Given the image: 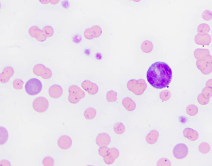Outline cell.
I'll use <instances>...</instances> for the list:
<instances>
[{
    "mask_svg": "<svg viewBox=\"0 0 212 166\" xmlns=\"http://www.w3.org/2000/svg\"><path fill=\"white\" fill-rule=\"evenodd\" d=\"M172 72L168 65L163 62H156L152 65L147 73V79L150 85L157 89L166 88L170 84Z\"/></svg>",
    "mask_w": 212,
    "mask_h": 166,
    "instance_id": "6da1fadb",
    "label": "cell"
},
{
    "mask_svg": "<svg viewBox=\"0 0 212 166\" xmlns=\"http://www.w3.org/2000/svg\"><path fill=\"white\" fill-rule=\"evenodd\" d=\"M147 85L146 82L143 79L138 81L131 80L127 83V88L128 90L138 95H142L147 88Z\"/></svg>",
    "mask_w": 212,
    "mask_h": 166,
    "instance_id": "7a4b0ae2",
    "label": "cell"
},
{
    "mask_svg": "<svg viewBox=\"0 0 212 166\" xmlns=\"http://www.w3.org/2000/svg\"><path fill=\"white\" fill-rule=\"evenodd\" d=\"M69 95L68 100L71 104H76L81 99L85 97V93L81 88L76 85L71 86L69 89Z\"/></svg>",
    "mask_w": 212,
    "mask_h": 166,
    "instance_id": "3957f363",
    "label": "cell"
},
{
    "mask_svg": "<svg viewBox=\"0 0 212 166\" xmlns=\"http://www.w3.org/2000/svg\"><path fill=\"white\" fill-rule=\"evenodd\" d=\"M42 85L39 80L36 78H32L29 80L25 86V91L30 95H35L41 92Z\"/></svg>",
    "mask_w": 212,
    "mask_h": 166,
    "instance_id": "277c9868",
    "label": "cell"
},
{
    "mask_svg": "<svg viewBox=\"0 0 212 166\" xmlns=\"http://www.w3.org/2000/svg\"><path fill=\"white\" fill-rule=\"evenodd\" d=\"M48 101L46 98L43 97H39L36 98L32 104L33 109L39 113L45 112L49 107Z\"/></svg>",
    "mask_w": 212,
    "mask_h": 166,
    "instance_id": "5b68a950",
    "label": "cell"
},
{
    "mask_svg": "<svg viewBox=\"0 0 212 166\" xmlns=\"http://www.w3.org/2000/svg\"><path fill=\"white\" fill-rule=\"evenodd\" d=\"M188 153V149L184 144H179L175 146L173 150V155L174 157L177 159L181 160L184 158Z\"/></svg>",
    "mask_w": 212,
    "mask_h": 166,
    "instance_id": "8992f818",
    "label": "cell"
},
{
    "mask_svg": "<svg viewBox=\"0 0 212 166\" xmlns=\"http://www.w3.org/2000/svg\"><path fill=\"white\" fill-rule=\"evenodd\" d=\"M102 32V29L99 26H94L85 30L84 36L87 39H92L99 37Z\"/></svg>",
    "mask_w": 212,
    "mask_h": 166,
    "instance_id": "52a82bcc",
    "label": "cell"
},
{
    "mask_svg": "<svg viewBox=\"0 0 212 166\" xmlns=\"http://www.w3.org/2000/svg\"><path fill=\"white\" fill-rule=\"evenodd\" d=\"M81 87L87 93L91 95L96 94L98 91L97 85L89 81H85L81 84Z\"/></svg>",
    "mask_w": 212,
    "mask_h": 166,
    "instance_id": "ba28073f",
    "label": "cell"
},
{
    "mask_svg": "<svg viewBox=\"0 0 212 166\" xmlns=\"http://www.w3.org/2000/svg\"><path fill=\"white\" fill-rule=\"evenodd\" d=\"M196 65L198 68L204 74H209L212 72L211 64L208 63L204 60H198L196 62Z\"/></svg>",
    "mask_w": 212,
    "mask_h": 166,
    "instance_id": "9c48e42d",
    "label": "cell"
},
{
    "mask_svg": "<svg viewBox=\"0 0 212 166\" xmlns=\"http://www.w3.org/2000/svg\"><path fill=\"white\" fill-rule=\"evenodd\" d=\"M14 70L10 66L6 67L3 70L0 74V82L2 83H6L9 81L10 78L14 74Z\"/></svg>",
    "mask_w": 212,
    "mask_h": 166,
    "instance_id": "30bf717a",
    "label": "cell"
},
{
    "mask_svg": "<svg viewBox=\"0 0 212 166\" xmlns=\"http://www.w3.org/2000/svg\"><path fill=\"white\" fill-rule=\"evenodd\" d=\"M119 156V152L116 148H111L109 149V151L106 156L104 158V162L106 164L110 165L113 163V162Z\"/></svg>",
    "mask_w": 212,
    "mask_h": 166,
    "instance_id": "8fae6325",
    "label": "cell"
},
{
    "mask_svg": "<svg viewBox=\"0 0 212 166\" xmlns=\"http://www.w3.org/2000/svg\"><path fill=\"white\" fill-rule=\"evenodd\" d=\"M72 142L71 138L67 135L61 137L58 140L59 147L63 150H67L72 145Z\"/></svg>",
    "mask_w": 212,
    "mask_h": 166,
    "instance_id": "7c38bea8",
    "label": "cell"
},
{
    "mask_svg": "<svg viewBox=\"0 0 212 166\" xmlns=\"http://www.w3.org/2000/svg\"><path fill=\"white\" fill-rule=\"evenodd\" d=\"M110 136L105 133L99 134L96 139V143L99 147L107 146L110 143Z\"/></svg>",
    "mask_w": 212,
    "mask_h": 166,
    "instance_id": "4fadbf2b",
    "label": "cell"
},
{
    "mask_svg": "<svg viewBox=\"0 0 212 166\" xmlns=\"http://www.w3.org/2000/svg\"><path fill=\"white\" fill-rule=\"evenodd\" d=\"M211 41V38L209 34L205 35L198 34L195 38L196 43L199 45H208L209 44Z\"/></svg>",
    "mask_w": 212,
    "mask_h": 166,
    "instance_id": "5bb4252c",
    "label": "cell"
},
{
    "mask_svg": "<svg viewBox=\"0 0 212 166\" xmlns=\"http://www.w3.org/2000/svg\"><path fill=\"white\" fill-rule=\"evenodd\" d=\"M49 93L51 98L56 99L60 98L62 95L63 89L60 86L54 85L50 88Z\"/></svg>",
    "mask_w": 212,
    "mask_h": 166,
    "instance_id": "9a60e30c",
    "label": "cell"
},
{
    "mask_svg": "<svg viewBox=\"0 0 212 166\" xmlns=\"http://www.w3.org/2000/svg\"><path fill=\"white\" fill-rule=\"evenodd\" d=\"M183 134L185 138L191 141H195L198 138V133L191 128H186L183 130Z\"/></svg>",
    "mask_w": 212,
    "mask_h": 166,
    "instance_id": "2e32d148",
    "label": "cell"
},
{
    "mask_svg": "<svg viewBox=\"0 0 212 166\" xmlns=\"http://www.w3.org/2000/svg\"><path fill=\"white\" fill-rule=\"evenodd\" d=\"M159 135V133L157 130H153L147 135L146 140L148 143L150 144H153L157 142Z\"/></svg>",
    "mask_w": 212,
    "mask_h": 166,
    "instance_id": "e0dca14e",
    "label": "cell"
},
{
    "mask_svg": "<svg viewBox=\"0 0 212 166\" xmlns=\"http://www.w3.org/2000/svg\"><path fill=\"white\" fill-rule=\"evenodd\" d=\"M122 104L125 108L128 111H132L136 108L135 103L131 98H124L122 101Z\"/></svg>",
    "mask_w": 212,
    "mask_h": 166,
    "instance_id": "ac0fdd59",
    "label": "cell"
},
{
    "mask_svg": "<svg viewBox=\"0 0 212 166\" xmlns=\"http://www.w3.org/2000/svg\"><path fill=\"white\" fill-rule=\"evenodd\" d=\"M209 51L208 49H197L194 52V56L198 60L203 59L209 55Z\"/></svg>",
    "mask_w": 212,
    "mask_h": 166,
    "instance_id": "d6986e66",
    "label": "cell"
},
{
    "mask_svg": "<svg viewBox=\"0 0 212 166\" xmlns=\"http://www.w3.org/2000/svg\"><path fill=\"white\" fill-rule=\"evenodd\" d=\"M153 44L151 41H145L142 44L141 46L142 50L143 52L148 53L151 52L153 49Z\"/></svg>",
    "mask_w": 212,
    "mask_h": 166,
    "instance_id": "ffe728a7",
    "label": "cell"
},
{
    "mask_svg": "<svg viewBox=\"0 0 212 166\" xmlns=\"http://www.w3.org/2000/svg\"><path fill=\"white\" fill-rule=\"evenodd\" d=\"M96 115V111L93 108H89L86 109L84 112L85 118L88 120H91L95 118Z\"/></svg>",
    "mask_w": 212,
    "mask_h": 166,
    "instance_id": "44dd1931",
    "label": "cell"
},
{
    "mask_svg": "<svg viewBox=\"0 0 212 166\" xmlns=\"http://www.w3.org/2000/svg\"><path fill=\"white\" fill-rule=\"evenodd\" d=\"M0 144L1 145L6 143L8 140V133L4 128H0Z\"/></svg>",
    "mask_w": 212,
    "mask_h": 166,
    "instance_id": "7402d4cb",
    "label": "cell"
},
{
    "mask_svg": "<svg viewBox=\"0 0 212 166\" xmlns=\"http://www.w3.org/2000/svg\"><path fill=\"white\" fill-rule=\"evenodd\" d=\"M45 68V67L44 65L39 64L34 67L33 68V72L35 75L38 76H41Z\"/></svg>",
    "mask_w": 212,
    "mask_h": 166,
    "instance_id": "603a6c76",
    "label": "cell"
},
{
    "mask_svg": "<svg viewBox=\"0 0 212 166\" xmlns=\"http://www.w3.org/2000/svg\"><path fill=\"white\" fill-rule=\"evenodd\" d=\"M210 31V27L207 24H202L198 26V34L201 35L207 34Z\"/></svg>",
    "mask_w": 212,
    "mask_h": 166,
    "instance_id": "cb8c5ba5",
    "label": "cell"
},
{
    "mask_svg": "<svg viewBox=\"0 0 212 166\" xmlns=\"http://www.w3.org/2000/svg\"><path fill=\"white\" fill-rule=\"evenodd\" d=\"M186 111V113L188 115L190 116H194L197 114L198 109L195 105H190L188 106Z\"/></svg>",
    "mask_w": 212,
    "mask_h": 166,
    "instance_id": "d4e9b609",
    "label": "cell"
},
{
    "mask_svg": "<svg viewBox=\"0 0 212 166\" xmlns=\"http://www.w3.org/2000/svg\"><path fill=\"white\" fill-rule=\"evenodd\" d=\"M106 99L108 102L113 103L117 99V93L113 91H110L106 94Z\"/></svg>",
    "mask_w": 212,
    "mask_h": 166,
    "instance_id": "484cf974",
    "label": "cell"
},
{
    "mask_svg": "<svg viewBox=\"0 0 212 166\" xmlns=\"http://www.w3.org/2000/svg\"><path fill=\"white\" fill-rule=\"evenodd\" d=\"M42 31L46 37H51L54 33L53 28L49 26H46L44 27Z\"/></svg>",
    "mask_w": 212,
    "mask_h": 166,
    "instance_id": "4316f807",
    "label": "cell"
},
{
    "mask_svg": "<svg viewBox=\"0 0 212 166\" xmlns=\"http://www.w3.org/2000/svg\"><path fill=\"white\" fill-rule=\"evenodd\" d=\"M199 150L203 154H206L210 150V146L206 142H203L199 146Z\"/></svg>",
    "mask_w": 212,
    "mask_h": 166,
    "instance_id": "83f0119b",
    "label": "cell"
},
{
    "mask_svg": "<svg viewBox=\"0 0 212 166\" xmlns=\"http://www.w3.org/2000/svg\"><path fill=\"white\" fill-rule=\"evenodd\" d=\"M125 128L124 125L121 123H116L114 127V130L117 134H121L124 133Z\"/></svg>",
    "mask_w": 212,
    "mask_h": 166,
    "instance_id": "f1b7e54d",
    "label": "cell"
},
{
    "mask_svg": "<svg viewBox=\"0 0 212 166\" xmlns=\"http://www.w3.org/2000/svg\"><path fill=\"white\" fill-rule=\"evenodd\" d=\"M171 94L170 91L164 90L160 94V98L163 101H167L171 98Z\"/></svg>",
    "mask_w": 212,
    "mask_h": 166,
    "instance_id": "f546056e",
    "label": "cell"
},
{
    "mask_svg": "<svg viewBox=\"0 0 212 166\" xmlns=\"http://www.w3.org/2000/svg\"><path fill=\"white\" fill-rule=\"evenodd\" d=\"M40 29L38 27L36 26H32L30 27L29 30V35L33 38H36L37 33L39 32Z\"/></svg>",
    "mask_w": 212,
    "mask_h": 166,
    "instance_id": "4dcf8cb0",
    "label": "cell"
},
{
    "mask_svg": "<svg viewBox=\"0 0 212 166\" xmlns=\"http://www.w3.org/2000/svg\"><path fill=\"white\" fill-rule=\"evenodd\" d=\"M23 82L21 80L16 79L13 82V87L16 90H21L23 88Z\"/></svg>",
    "mask_w": 212,
    "mask_h": 166,
    "instance_id": "1f68e13d",
    "label": "cell"
},
{
    "mask_svg": "<svg viewBox=\"0 0 212 166\" xmlns=\"http://www.w3.org/2000/svg\"><path fill=\"white\" fill-rule=\"evenodd\" d=\"M202 94L205 98L210 99L212 96V90L206 87L203 90Z\"/></svg>",
    "mask_w": 212,
    "mask_h": 166,
    "instance_id": "d6a6232c",
    "label": "cell"
},
{
    "mask_svg": "<svg viewBox=\"0 0 212 166\" xmlns=\"http://www.w3.org/2000/svg\"><path fill=\"white\" fill-rule=\"evenodd\" d=\"M198 101L199 104L201 105H206L208 104L209 102V99L205 98L202 94H201L198 97Z\"/></svg>",
    "mask_w": 212,
    "mask_h": 166,
    "instance_id": "836d02e7",
    "label": "cell"
},
{
    "mask_svg": "<svg viewBox=\"0 0 212 166\" xmlns=\"http://www.w3.org/2000/svg\"><path fill=\"white\" fill-rule=\"evenodd\" d=\"M109 149L106 147V146L100 147L99 148V155L102 157H104L107 155L108 151H109Z\"/></svg>",
    "mask_w": 212,
    "mask_h": 166,
    "instance_id": "e575fe53",
    "label": "cell"
},
{
    "mask_svg": "<svg viewBox=\"0 0 212 166\" xmlns=\"http://www.w3.org/2000/svg\"><path fill=\"white\" fill-rule=\"evenodd\" d=\"M42 164L44 166H53L54 165V160L52 158L48 157L44 159Z\"/></svg>",
    "mask_w": 212,
    "mask_h": 166,
    "instance_id": "d590c367",
    "label": "cell"
},
{
    "mask_svg": "<svg viewBox=\"0 0 212 166\" xmlns=\"http://www.w3.org/2000/svg\"><path fill=\"white\" fill-rule=\"evenodd\" d=\"M52 76V72L50 69L46 68L44 71L41 76V77L44 79H49Z\"/></svg>",
    "mask_w": 212,
    "mask_h": 166,
    "instance_id": "8d00e7d4",
    "label": "cell"
},
{
    "mask_svg": "<svg viewBox=\"0 0 212 166\" xmlns=\"http://www.w3.org/2000/svg\"><path fill=\"white\" fill-rule=\"evenodd\" d=\"M202 18L206 21H209L212 19V13L209 10L204 11L202 14Z\"/></svg>",
    "mask_w": 212,
    "mask_h": 166,
    "instance_id": "74e56055",
    "label": "cell"
},
{
    "mask_svg": "<svg viewBox=\"0 0 212 166\" xmlns=\"http://www.w3.org/2000/svg\"><path fill=\"white\" fill-rule=\"evenodd\" d=\"M47 37L44 34L43 32H42V30H39V32L37 33V35L36 36V40H38V41H45Z\"/></svg>",
    "mask_w": 212,
    "mask_h": 166,
    "instance_id": "f35d334b",
    "label": "cell"
},
{
    "mask_svg": "<svg viewBox=\"0 0 212 166\" xmlns=\"http://www.w3.org/2000/svg\"><path fill=\"white\" fill-rule=\"evenodd\" d=\"M171 164L169 160L167 159L163 158L159 160L157 163L158 166H171Z\"/></svg>",
    "mask_w": 212,
    "mask_h": 166,
    "instance_id": "ab89813d",
    "label": "cell"
},
{
    "mask_svg": "<svg viewBox=\"0 0 212 166\" xmlns=\"http://www.w3.org/2000/svg\"><path fill=\"white\" fill-rule=\"evenodd\" d=\"M203 59L204 60L206 61L207 62H208V63L211 64V65L212 64V57L211 56L209 55L206 56V57H205Z\"/></svg>",
    "mask_w": 212,
    "mask_h": 166,
    "instance_id": "60d3db41",
    "label": "cell"
},
{
    "mask_svg": "<svg viewBox=\"0 0 212 166\" xmlns=\"http://www.w3.org/2000/svg\"><path fill=\"white\" fill-rule=\"evenodd\" d=\"M1 166H11V164L7 160H2L0 162Z\"/></svg>",
    "mask_w": 212,
    "mask_h": 166,
    "instance_id": "b9f144b4",
    "label": "cell"
},
{
    "mask_svg": "<svg viewBox=\"0 0 212 166\" xmlns=\"http://www.w3.org/2000/svg\"><path fill=\"white\" fill-rule=\"evenodd\" d=\"M206 86L208 88L211 89L212 90V79L208 80L206 83Z\"/></svg>",
    "mask_w": 212,
    "mask_h": 166,
    "instance_id": "7bdbcfd3",
    "label": "cell"
},
{
    "mask_svg": "<svg viewBox=\"0 0 212 166\" xmlns=\"http://www.w3.org/2000/svg\"><path fill=\"white\" fill-rule=\"evenodd\" d=\"M39 2L43 4H47L50 3V0H39Z\"/></svg>",
    "mask_w": 212,
    "mask_h": 166,
    "instance_id": "ee69618b",
    "label": "cell"
},
{
    "mask_svg": "<svg viewBox=\"0 0 212 166\" xmlns=\"http://www.w3.org/2000/svg\"><path fill=\"white\" fill-rule=\"evenodd\" d=\"M59 1L60 0H50V3L51 4L56 5L58 4Z\"/></svg>",
    "mask_w": 212,
    "mask_h": 166,
    "instance_id": "f6af8a7d",
    "label": "cell"
},
{
    "mask_svg": "<svg viewBox=\"0 0 212 166\" xmlns=\"http://www.w3.org/2000/svg\"><path fill=\"white\" fill-rule=\"evenodd\" d=\"M131 1H134L136 2H138L141 1V0H131Z\"/></svg>",
    "mask_w": 212,
    "mask_h": 166,
    "instance_id": "bcb514c9",
    "label": "cell"
}]
</instances>
